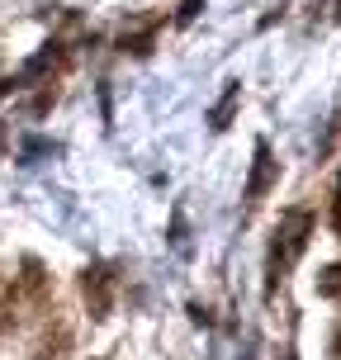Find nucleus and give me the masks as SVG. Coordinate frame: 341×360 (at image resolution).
Masks as SVG:
<instances>
[{
	"label": "nucleus",
	"mask_w": 341,
	"mask_h": 360,
	"mask_svg": "<svg viewBox=\"0 0 341 360\" xmlns=\"http://www.w3.org/2000/svg\"><path fill=\"white\" fill-rule=\"evenodd\" d=\"M308 237H313V214L308 209H289L275 228V242H270V256H266V289L275 294V285L289 275V266L304 256Z\"/></svg>",
	"instance_id": "obj_1"
},
{
	"label": "nucleus",
	"mask_w": 341,
	"mask_h": 360,
	"mask_svg": "<svg viewBox=\"0 0 341 360\" xmlns=\"http://www.w3.org/2000/svg\"><path fill=\"white\" fill-rule=\"evenodd\" d=\"M275 176H280V162L270 157V143H266V138H256V162H252V180H247V199L256 204V199L275 185Z\"/></svg>",
	"instance_id": "obj_2"
},
{
	"label": "nucleus",
	"mask_w": 341,
	"mask_h": 360,
	"mask_svg": "<svg viewBox=\"0 0 341 360\" xmlns=\"http://www.w3.org/2000/svg\"><path fill=\"white\" fill-rule=\"evenodd\" d=\"M86 299H90V313L95 318H109V304H114V275L105 266L86 270Z\"/></svg>",
	"instance_id": "obj_3"
},
{
	"label": "nucleus",
	"mask_w": 341,
	"mask_h": 360,
	"mask_svg": "<svg viewBox=\"0 0 341 360\" xmlns=\"http://www.w3.org/2000/svg\"><path fill=\"white\" fill-rule=\"evenodd\" d=\"M237 100H242V86H237V81H228V90H223V100H218V109H214V128H228Z\"/></svg>",
	"instance_id": "obj_4"
},
{
	"label": "nucleus",
	"mask_w": 341,
	"mask_h": 360,
	"mask_svg": "<svg viewBox=\"0 0 341 360\" xmlns=\"http://www.w3.org/2000/svg\"><path fill=\"white\" fill-rule=\"evenodd\" d=\"M318 294H327V299H341V261L323 270V280H318Z\"/></svg>",
	"instance_id": "obj_5"
},
{
	"label": "nucleus",
	"mask_w": 341,
	"mask_h": 360,
	"mask_svg": "<svg viewBox=\"0 0 341 360\" xmlns=\"http://www.w3.org/2000/svg\"><path fill=\"white\" fill-rule=\"evenodd\" d=\"M332 209H337V228H341V180H337V199H332Z\"/></svg>",
	"instance_id": "obj_6"
},
{
	"label": "nucleus",
	"mask_w": 341,
	"mask_h": 360,
	"mask_svg": "<svg viewBox=\"0 0 341 360\" xmlns=\"http://www.w3.org/2000/svg\"><path fill=\"white\" fill-rule=\"evenodd\" d=\"M332 351H337V356H332V360H341V332H337V342H332Z\"/></svg>",
	"instance_id": "obj_7"
},
{
	"label": "nucleus",
	"mask_w": 341,
	"mask_h": 360,
	"mask_svg": "<svg viewBox=\"0 0 341 360\" xmlns=\"http://www.w3.org/2000/svg\"><path fill=\"white\" fill-rule=\"evenodd\" d=\"M285 360H299V356H294V351H285Z\"/></svg>",
	"instance_id": "obj_8"
}]
</instances>
